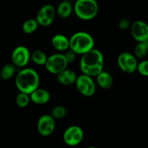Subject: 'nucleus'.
Returning a JSON list of instances; mask_svg holds the SVG:
<instances>
[{
  "mask_svg": "<svg viewBox=\"0 0 148 148\" xmlns=\"http://www.w3.org/2000/svg\"><path fill=\"white\" fill-rule=\"evenodd\" d=\"M79 65L83 74L91 77L97 76L103 71L104 65L103 55L98 49H92L82 55Z\"/></svg>",
  "mask_w": 148,
  "mask_h": 148,
  "instance_id": "1",
  "label": "nucleus"
},
{
  "mask_svg": "<svg viewBox=\"0 0 148 148\" xmlns=\"http://www.w3.org/2000/svg\"><path fill=\"white\" fill-rule=\"evenodd\" d=\"M40 78L38 73L32 68H25L17 73L15 84L20 92L30 94L38 88Z\"/></svg>",
  "mask_w": 148,
  "mask_h": 148,
  "instance_id": "2",
  "label": "nucleus"
},
{
  "mask_svg": "<svg viewBox=\"0 0 148 148\" xmlns=\"http://www.w3.org/2000/svg\"><path fill=\"white\" fill-rule=\"evenodd\" d=\"M94 39L87 32L79 31L74 33L69 39V49L76 54L84 55L94 49Z\"/></svg>",
  "mask_w": 148,
  "mask_h": 148,
  "instance_id": "3",
  "label": "nucleus"
},
{
  "mask_svg": "<svg viewBox=\"0 0 148 148\" xmlns=\"http://www.w3.org/2000/svg\"><path fill=\"white\" fill-rule=\"evenodd\" d=\"M75 12L76 15L82 20H92L98 14V4L95 0H77Z\"/></svg>",
  "mask_w": 148,
  "mask_h": 148,
  "instance_id": "4",
  "label": "nucleus"
},
{
  "mask_svg": "<svg viewBox=\"0 0 148 148\" xmlns=\"http://www.w3.org/2000/svg\"><path fill=\"white\" fill-rule=\"evenodd\" d=\"M69 62L63 54H54L48 57L45 66L51 73L59 74L64 70L66 69Z\"/></svg>",
  "mask_w": 148,
  "mask_h": 148,
  "instance_id": "5",
  "label": "nucleus"
},
{
  "mask_svg": "<svg viewBox=\"0 0 148 148\" xmlns=\"http://www.w3.org/2000/svg\"><path fill=\"white\" fill-rule=\"evenodd\" d=\"M117 63L120 69L127 73H132L137 70V57L129 52H122L117 58Z\"/></svg>",
  "mask_w": 148,
  "mask_h": 148,
  "instance_id": "6",
  "label": "nucleus"
},
{
  "mask_svg": "<svg viewBox=\"0 0 148 148\" xmlns=\"http://www.w3.org/2000/svg\"><path fill=\"white\" fill-rule=\"evenodd\" d=\"M77 89L79 93L85 97H91L95 92V84L90 75L82 74L77 76L75 82Z\"/></svg>",
  "mask_w": 148,
  "mask_h": 148,
  "instance_id": "7",
  "label": "nucleus"
},
{
  "mask_svg": "<svg viewBox=\"0 0 148 148\" xmlns=\"http://www.w3.org/2000/svg\"><path fill=\"white\" fill-rule=\"evenodd\" d=\"M84 137L82 128L78 126H71L65 130L63 139L65 143L69 146H76L81 143Z\"/></svg>",
  "mask_w": 148,
  "mask_h": 148,
  "instance_id": "8",
  "label": "nucleus"
},
{
  "mask_svg": "<svg viewBox=\"0 0 148 148\" xmlns=\"http://www.w3.org/2000/svg\"><path fill=\"white\" fill-rule=\"evenodd\" d=\"M56 10L51 4H46L40 9L36 16V20L40 26H49L55 19Z\"/></svg>",
  "mask_w": 148,
  "mask_h": 148,
  "instance_id": "9",
  "label": "nucleus"
},
{
  "mask_svg": "<svg viewBox=\"0 0 148 148\" xmlns=\"http://www.w3.org/2000/svg\"><path fill=\"white\" fill-rule=\"evenodd\" d=\"M31 55L28 49L24 46H19L14 49L12 54V61L15 66L23 68L30 61Z\"/></svg>",
  "mask_w": 148,
  "mask_h": 148,
  "instance_id": "10",
  "label": "nucleus"
},
{
  "mask_svg": "<svg viewBox=\"0 0 148 148\" xmlns=\"http://www.w3.org/2000/svg\"><path fill=\"white\" fill-rule=\"evenodd\" d=\"M55 126V120L51 115H43L38 120V131L42 136H48L53 133Z\"/></svg>",
  "mask_w": 148,
  "mask_h": 148,
  "instance_id": "11",
  "label": "nucleus"
},
{
  "mask_svg": "<svg viewBox=\"0 0 148 148\" xmlns=\"http://www.w3.org/2000/svg\"><path fill=\"white\" fill-rule=\"evenodd\" d=\"M132 37L137 41L142 42L148 40V24L143 20H136L130 27Z\"/></svg>",
  "mask_w": 148,
  "mask_h": 148,
  "instance_id": "12",
  "label": "nucleus"
},
{
  "mask_svg": "<svg viewBox=\"0 0 148 148\" xmlns=\"http://www.w3.org/2000/svg\"><path fill=\"white\" fill-rule=\"evenodd\" d=\"M30 100L37 104H46L50 100V93L44 89L37 88L30 94Z\"/></svg>",
  "mask_w": 148,
  "mask_h": 148,
  "instance_id": "13",
  "label": "nucleus"
},
{
  "mask_svg": "<svg viewBox=\"0 0 148 148\" xmlns=\"http://www.w3.org/2000/svg\"><path fill=\"white\" fill-rule=\"evenodd\" d=\"M77 76L72 70L65 69L57 74V81L63 85H71L76 82Z\"/></svg>",
  "mask_w": 148,
  "mask_h": 148,
  "instance_id": "14",
  "label": "nucleus"
},
{
  "mask_svg": "<svg viewBox=\"0 0 148 148\" xmlns=\"http://www.w3.org/2000/svg\"><path fill=\"white\" fill-rule=\"evenodd\" d=\"M52 45L59 51H66L69 49V39L62 34H57L51 40Z\"/></svg>",
  "mask_w": 148,
  "mask_h": 148,
  "instance_id": "15",
  "label": "nucleus"
},
{
  "mask_svg": "<svg viewBox=\"0 0 148 148\" xmlns=\"http://www.w3.org/2000/svg\"><path fill=\"white\" fill-rule=\"evenodd\" d=\"M97 83L101 88L108 89L113 85V78L108 73L102 71L96 76Z\"/></svg>",
  "mask_w": 148,
  "mask_h": 148,
  "instance_id": "16",
  "label": "nucleus"
},
{
  "mask_svg": "<svg viewBox=\"0 0 148 148\" xmlns=\"http://www.w3.org/2000/svg\"><path fill=\"white\" fill-rule=\"evenodd\" d=\"M72 12V6L71 4L70 1L65 0V1H62L58 6L57 12L58 15L62 18H66L71 15Z\"/></svg>",
  "mask_w": 148,
  "mask_h": 148,
  "instance_id": "17",
  "label": "nucleus"
},
{
  "mask_svg": "<svg viewBox=\"0 0 148 148\" xmlns=\"http://www.w3.org/2000/svg\"><path fill=\"white\" fill-rule=\"evenodd\" d=\"M148 53V40L138 42L134 47V56L137 58H144Z\"/></svg>",
  "mask_w": 148,
  "mask_h": 148,
  "instance_id": "18",
  "label": "nucleus"
},
{
  "mask_svg": "<svg viewBox=\"0 0 148 148\" xmlns=\"http://www.w3.org/2000/svg\"><path fill=\"white\" fill-rule=\"evenodd\" d=\"M47 59L46 53L40 49H36L31 54V59L38 65H45Z\"/></svg>",
  "mask_w": 148,
  "mask_h": 148,
  "instance_id": "19",
  "label": "nucleus"
},
{
  "mask_svg": "<svg viewBox=\"0 0 148 148\" xmlns=\"http://www.w3.org/2000/svg\"><path fill=\"white\" fill-rule=\"evenodd\" d=\"M15 65L14 64H6L1 71V77L4 80H9L15 73Z\"/></svg>",
  "mask_w": 148,
  "mask_h": 148,
  "instance_id": "20",
  "label": "nucleus"
},
{
  "mask_svg": "<svg viewBox=\"0 0 148 148\" xmlns=\"http://www.w3.org/2000/svg\"><path fill=\"white\" fill-rule=\"evenodd\" d=\"M38 25L36 19H29L23 23V30L27 34H30L36 31Z\"/></svg>",
  "mask_w": 148,
  "mask_h": 148,
  "instance_id": "21",
  "label": "nucleus"
},
{
  "mask_svg": "<svg viewBox=\"0 0 148 148\" xmlns=\"http://www.w3.org/2000/svg\"><path fill=\"white\" fill-rule=\"evenodd\" d=\"M30 94L27 93L20 92L17 94L16 97V103L20 107H25L28 105L30 101Z\"/></svg>",
  "mask_w": 148,
  "mask_h": 148,
  "instance_id": "22",
  "label": "nucleus"
},
{
  "mask_svg": "<svg viewBox=\"0 0 148 148\" xmlns=\"http://www.w3.org/2000/svg\"><path fill=\"white\" fill-rule=\"evenodd\" d=\"M66 113L67 111H66V107L62 105H58L53 107L51 113V115L54 119H61L66 116Z\"/></svg>",
  "mask_w": 148,
  "mask_h": 148,
  "instance_id": "23",
  "label": "nucleus"
},
{
  "mask_svg": "<svg viewBox=\"0 0 148 148\" xmlns=\"http://www.w3.org/2000/svg\"><path fill=\"white\" fill-rule=\"evenodd\" d=\"M137 71L140 75L148 77V59H145L138 63Z\"/></svg>",
  "mask_w": 148,
  "mask_h": 148,
  "instance_id": "24",
  "label": "nucleus"
},
{
  "mask_svg": "<svg viewBox=\"0 0 148 148\" xmlns=\"http://www.w3.org/2000/svg\"><path fill=\"white\" fill-rule=\"evenodd\" d=\"M76 55L77 54L75 53L74 51H72V49H69L68 50H66V53L64 54V56L65 57H66L67 62H69V63H71V62H73V61L75 59V58H76Z\"/></svg>",
  "mask_w": 148,
  "mask_h": 148,
  "instance_id": "25",
  "label": "nucleus"
},
{
  "mask_svg": "<svg viewBox=\"0 0 148 148\" xmlns=\"http://www.w3.org/2000/svg\"><path fill=\"white\" fill-rule=\"evenodd\" d=\"M130 26V23L128 20L127 19H123V20H120L119 23V28L121 30H126V29L129 28Z\"/></svg>",
  "mask_w": 148,
  "mask_h": 148,
  "instance_id": "26",
  "label": "nucleus"
},
{
  "mask_svg": "<svg viewBox=\"0 0 148 148\" xmlns=\"http://www.w3.org/2000/svg\"><path fill=\"white\" fill-rule=\"evenodd\" d=\"M88 148H97V147H88Z\"/></svg>",
  "mask_w": 148,
  "mask_h": 148,
  "instance_id": "27",
  "label": "nucleus"
},
{
  "mask_svg": "<svg viewBox=\"0 0 148 148\" xmlns=\"http://www.w3.org/2000/svg\"><path fill=\"white\" fill-rule=\"evenodd\" d=\"M68 1H70V0H68Z\"/></svg>",
  "mask_w": 148,
  "mask_h": 148,
  "instance_id": "28",
  "label": "nucleus"
}]
</instances>
